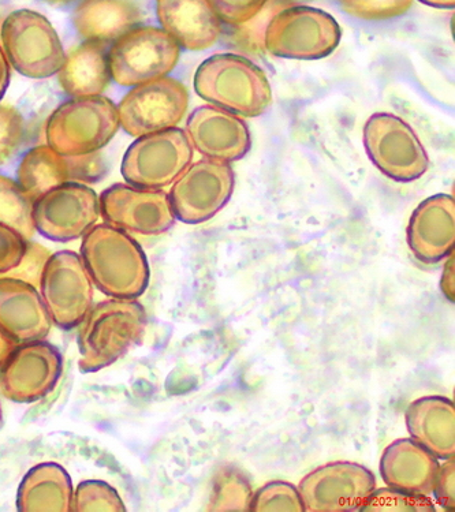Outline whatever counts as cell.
I'll return each instance as SVG.
<instances>
[{
    "mask_svg": "<svg viewBox=\"0 0 455 512\" xmlns=\"http://www.w3.org/2000/svg\"><path fill=\"white\" fill-rule=\"evenodd\" d=\"M7 58L22 76H54L65 62L58 33L46 17L31 10L14 11L2 26Z\"/></svg>",
    "mask_w": 455,
    "mask_h": 512,
    "instance_id": "obj_8",
    "label": "cell"
},
{
    "mask_svg": "<svg viewBox=\"0 0 455 512\" xmlns=\"http://www.w3.org/2000/svg\"><path fill=\"white\" fill-rule=\"evenodd\" d=\"M201 99L245 118L260 117L272 102L266 73L241 55L211 56L196 71Z\"/></svg>",
    "mask_w": 455,
    "mask_h": 512,
    "instance_id": "obj_3",
    "label": "cell"
},
{
    "mask_svg": "<svg viewBox=\"0 0 455 512\" xmlns=\"http://www.w3.org/2000/svg\"><path fill=\"white\" fill-rule=\"evenodd\" d=\"M65 158L67 181L95 183L107 173V164L99 151Z\"/></svg>",
    "mask_w": 455,
    "mask_h": 512,
    "instance_id": "obj_28",
    "label": "cell"
},
{
    "mask_svg": "<svg viewBox=\"0 0 455 512\" xmlns=\"http://www.w3.org/2000/svg\"><path fill=\"white\" fill-rule=\"evenodd\" d=\"M156 13L163 31L188 51L208 50L222 33L208 0H156Z\"/></svg>",
    "mask_w": 455,
    "mask_h": 512,
    "instance_id": "obj_18",
    "label": "cell"
},
{
    "mask_svg": "<svg viewBox=\"0 0 455 512\" xmlns=\"http://www.w3.org/2000/svg\"><path fill=\"white\" fill-rule=\"evenodd\" d=\"M342 9L360 20L380 21L404 16L413 0H339Z\"/></svg>",
    "mask_w": 455,
    "mask_h": 512,
    "instance_id": "obj_26",
    "label": "cell"
},
{
    "mask_svg": "<svg viewBox=\"0 0 455 512\" xmlns=\"http://www.w3.org/2000/svg\"><path fill=\"white\" fill-rule=\"evenodd\" d=\"M41 298L52 323L63 330L77 327L93 306V282L77 253L52 254L40 279Z\"/></svg>",
    "mask_w": 455,
    "mask_h": 512,
    "instance_id": "obj_10",
    "label": "cell"
},
{
    "mask_svg": "<svg viewBox=\"0 0 455 512\" xmlns=\"http://www.w3.org/2000/svg\"><path fill=\"white\" fill-rule=\"evenodd\" d=\"M18 185L33 203L67 181L65 158L51 147L33 148L21 160L17 171Z\"/></svg>",
    "mask_w": 455,
    "mask_h": 512,
    "instance_id": "obj_23",
    "label": "cell"
},
{
    "mask_svg": "<svg viewBox=\"0 0 455 512\" xmlns=\"http://www.w3.org/2000/svg\"><path fill=\"white\" fill-rule=\"evenodd\" d=\"M192 147L204 158L237 162L251 149V133L245 121L233 112L204 106L192 112L186 125Z\"/></svg>",
    "mask_w": 455,
    "mask_h": 512,
    "instance_id": "obj_16",
    "label": "cell"
},
{
    "mask_svg": "<svg viewBox=\"0 0 455 512\" xmlns=\"http://www.w3.org/2000/svg\"><path fill=\"white\" fill-rule=\"evenodd\" d=\"M100 216L99 198L88 186L63 183L33 204L36 230L51 241L84 237Z\"/></svg>",
    "mask_w": 455,
    "mask_h": 512,
    "instance_id": "obj_14",
    "label": "cell"
},
{
    "mask_svg": "<svg viewBox=\"0 0 455 512\" xmlns=\"http://www.w3.org/2000/svg\"><path fill=\"white\" fill-rule=\"evenodd\" d=\"M72 478L57 463H41L29 470L18 488L21 512H70L73 504Z\"/></svg>",
    "mask_w": 455,
    "mask_h": 512,
    "instance_id": "obj_20",
    "label": "cell"
},
{
    "mask_svg": "<svg viewBox=\"0 0 455 512\" xmlns=\"http://www.w3.org/2000/svg\"><path fill=\"white\" fill-rule=\"evenodd\" d=\"M62 368V355L51 343L17 345L0 366V394L16 403L40 401L57 387Z\"/></svg>",
    "mask_w": 455,
    "mask_h": 512,
    "instance_id": "obj_12",
    "label": "cell"
},
{
    "mask_svg": "<svg viewBox=\"0 0 455 512\" xmlns=\"http://www.w3.org/2000/svg\"><path fill=\"white\" fill-rule=\"evenodd\" d=\"M52 320L35 286L24 280L0 278V331L17 345L43 340Z\"/></svg>",
    "mask_w": 455,
    "mask_h": 512,
    "instance_id": "obj_17",
    "label": "cell"
},
{
    "mask_svg": "<svg viewBox=\"0 0 455 512\" xmlns=\"http://www.w3.org/2000/svg\"><path fill=\"white\" fill-rule=\"evenodd\" d=\"M10 82V65L6 52L0 47V100L5 95Z\"/></svg>",
    "mask_w": 455,
    "mask_h": 512,
    "instance_id": "obj_32",
    "label": "cell"
},
{
    "mask_svg": "<svg viewBox=\"0 0 455 512\" xmlns=\"http://www.w3.org/2000/svg\"><path fill=\"white\" fill-rule=\"evenodd\" d=\"M179 52L177 41L163 29L133 28L108 51L111 77L122 87L159 80L177 66Z\"/></svg>",
    "mask_w": 455,
    "mask_h": 512,
    "instance_id": "obj_6",
    "label": "cell"
},
{
    "mask_svg": "<svg viewBox=\"0 0 455 512\" xmlns=\"http://www.w3.org/2000/svg\"><path fill=\"white\" fill-rule=\"evenodd\" d=\"M3 425V411H2V405H0V428H2Z\"/></svg>",
    "mask_w": 455,
    "mask_h": 512,
    "instance_id": "obj_36",
    "label": "cell"
},
{
    "mask_svg": "<svg viewBox=\"0 0 455 512\" xmlns=\"http://www.w3.org/2000/svg\"><path fill=\"white\" fill-rule=\"evenodd\" d=\"M420 2L438 9H453L455 6V0H420Z\"/></svg>",
    "mask_w": 455,
    "mask_h": 512,
    "instance_id": "obj_34",
    "label": "cell"
},
{
    "mask_svg": "<svg viewBox=\"0 0 455 512\" xmlns=\"http://www.w3.org/2000/svg\"><path fill=\"white\" fill-rule=\"evenodd\" d=\"M454 198L434 196L413 213L409 226V245L425 263L442 260L454 245Z\"/></svg>",
    "mask_w": 455,
    "mask_h": 512,
    "instance_id": "obj_19",
    "label": "cell"
},
{
    "mask_svg": "<svg viewBox=\"0 0 455 512\" xmlns=\"http://www.w3.org/2000/svg\"><path fill=\"white\" fill-rule=\"evenodd\" d=\"M175 181L170 193L175 216L185 223H201L230 200L234 171L229 163L204 159L186 168Z\"/></svg>",
    "mask_w": 455,
    "mask_h": 512,
    "instance_id": "obj_13",
    "label": "cell"
},
{
    "mask_svg": "<svg viewBox=\"0 0 455 512\" xmlns=\"http://www.w3.org/2000/svg\"><path fill=\"white\" fill-rule=\"evenodd\" d=\"M193 160V147L184 130H162L134 141L122 163V175L141 189H162L179 177Z\"/></svg>",
    "mask_w": 455,
    "mask_h": 512,
    "instance_id": "obj_9",
    "label": "cell"
},
{
    "mask_svg": "<svg viewBox=\"0 0 455 512\" xmlns=\"http://www.w3.org/2000/svg\"><path fill=\"white\" fill-rule=\"evenodd\" d=\"M26 246L28 242L16 230L0 223V275L9 274L20 265Z\"/></svg>",
    "mask_w": 455,
    "mask_h": 512,
    "instance_id": "obj_30",
    "label": "cell"
},
{
    "mask_svg": "<svg viewBox=\"0 0 455 512\" xmlns=\"http://www.w3.org/2000/svg\"><path fill=\"white\" fill-rule=\"evenodd\" d=\"M277 2L285 3V2H290V0H277Z\"/></svg>",
    "mask_w": 455,
    "mask_h": 512,
    "instance_id": "obj_37",
    "label": "cell"
},
{
    "mask_svg": "<svg viewBox=\"0 0 455 512\" xmlns=\"http://www.w3.org/2000/svg\"><path fill=\"white\" fill-rule=\"evenodd\" d=\"M219 20L238 26L251 21L267 5L268 0H208Z\"/></svg>",
    "mask_w": 455,
    "mask_h": 512,
    "instance_id": "obj_29",
    "label": "cell"
},
{
    "mask_svg": "<svg viewBox=\"0 0 455 512\" xmlns=\"http://www.w3.org/2000/svg\"><path fill=\"white\" fill-rule=\"evenodd\" d=\"M81 259L93 284L108 297L136 300L147 290V257L141 246L118 227H92L84 235Z\"/></svg>",
    "mask_w": 455,
    "mask_h": 512,
    "instance_id": "obj_1",
    "label": "cell"
},
{
    "mask_svg": "<svg viewBox=\"0 0 455 512\" xmlns=\"http://www.w3.org/2000/svg\"><path fill=\"white\" fill-rule=\"evenodd\" d=\"M118 108L103 96L62 104L47 123L48 147L62 156L99 151L118 132Z\"/></svg>",
    "mask_w": 455,
    "mask_h": 512,
    "instance_id": "obj_4",
    "label": "cell"
},
{
    "mask_svg": "<svg viewBox=\"0 0 455 512\" xmlns=\"http://www.w3.org/2000/svg\"><path fill=\"white\" fill-rule=\"evenodd\" d=\"M121 496L107 482L84 481L73 493V512H121L125 511Z\"/></svg>",
    "mask_w": 455,
    "mask_h": 512,
    "instance_id": "obj_25",
    "label": "cell"
},
{
    "mask_svg": "<svg viewBox=\"0 0 455 512\" xmlns=\"http://www.w3.org/2000/svg\"><path fill=\"white\" fill-rule=\"evenodd\" d=\"M47 2H50V3H69V2H73V0H47Z\"/></svg>",
    "mask_w": 455,
    "mask_h": 512,
    "instance_id": "obj_35",
    "label": "cell"
},
{
    "mask_svg": "<svg viewBox=\"0 0 455 512\" xmlns=\"http://www.w3.org/2000/svg\"><path fill=\"white\" fill-rule=\"evenodd\" d=\"M17 343L11 340L9 336L3 334L0 331V366L5 364L7 357L11 354V351L16 349Z\"/></svg>",
    "mask_w": 455,
    "mask_h": 512,
    "instance_id": "obj_33",
    "label": "cell"
},
{
    "mask_svg": "<svg viewBox=\"0 0 455 512\" xmlns=\"http://www.w3.org/2000/svg\"><path fill=\"white\" fill-rule=\"evenodd\" d=\"M2 26H3V25H2V20H0V29H2Z\"/></svg>",
    "mask_w": 455,
    "mask_h": 512,
    "instance_id": "obj_38",
    "label": "cell"
},
{
    "mask_svg": "<svg viewBox=\"0 0 455 512\" xmlns=\"http://www.w3.org/2000/svg\"><path fill=\"white\" fill-rule=\"evenodd\" d=\"M104 222L141 235L166 233L175 222L170 196L158 189L114 185L100 196Z\"/></svg>",
    "mask_w": 455,
    "mask_h": 512,
    "instance_id": "obj_15",
    "label": "cell"
},
{
    "mask_svg": "<svg viewBox=\"0 0 455 512\" xmlns=\"http://www.w3.org/2000/svg\"><path fill=\"white\" fill-rule=\"evenodd\" d=\"M48 259H50V253L43 246L28 244L24 259L21 260L20 265L14 268L13 271H10L9 274L3 276L24 280V282H28L32 286H40L41 272H43L44 265H46Z\"/></svg>",
    "mask_w": 455,
    "mask_h": 512,
    "instance_id": "obj_31",
    "label": "cell"
},
{
    "mask_svg": "<svg viewBox=\"0 0 455 512\" xmlns=\"http://www.w3.org/2000/svg\"><path fill=\"white\" fill-rule=\"evenodd\" d=\"M147 325L145 310L134 300H111L92 306L78 324V368L98 372L113 365L137 342Z\"/></svg>",
    "mask_w": 455,
    "mask_h": 512,
    "instance_id": "obj_2",
    "label": "cell"
},
{
    "mask_svg": "<svg viewBox=\"0 0 455 512\" xmlns=\"http://www.w3.org/2000/svg\"><path fill=\"white\" fill-rule=\"evenodd\" d=\"M341 36L338 22L326 11L286 7L268 22L264 46L279 58L316 61L333 54Z\"/></svg>",
    "mask_w": 455,
    "mask_h": 512,
    "instance_id": "obj_5",
    "label": "cell"
},
{
    "mask_svg": "<svg viewBox=\"0 0 455 512\" xmlns=\"http://www.w3.org/2000/svg\"><path fill=\"white\" fill-rule=\"evenodd\" d=\"M73 20L84 39L108 43L136 28L141 14L133 0H85Z\"/></svg>",
    "mask_w": 455,
    "mask_h": 512,
    "instance_id": "obj_21",
    "label": "cell"
},
{
    "mask_svg": "<svg viewBox=\"0 0 455 512\" xmlns=\"http://www.w3.org/2000/svg\"><path fill=\"white\" fill-rule=\"evenodd\" d=\"M33 200L13 179L0 175V223L16 230L26 241L35 234Z\"/></svg>",
    "mask_w": 455,
    "mask_h": 512,
    "instance_id": "obj_24",
    "label": "cell"
},
{
    "mask_svg": "<svg viewBox=\"0 0 455 512\" xmlns=\"http://www.w3.org/2000/svg\"><path fill=\"white\" fill-rule=\"evenodd\" d=\"M110 78L106 43L99 41H87L70 52L59 70L62 88L77 99L102 95Z\"/></svg>",
    "mask_w": 455,
    "mask_h": 512,
    "instance_id": "obj_22",
    "label": "cell"
},
{
    "mask_svg": "<svg viewBox=\"0 0 455 512\" xmlns=\"http://www.w3.org/2000/svg\"><path fill=\"white\" fill-rule=\"evenodd\" d=\"M364 145L372 163L394 181H416L430 167V158L415 130L397 115H372L364 126Z\"/></svg>",
    "mask_w": 455,
    "mask_h": 512,
    "instance_id": "obj_7",
    "label": "cell"
},
{
    "mask_svg": "<svg viewBox=\"0 0 455 512\" xmlns=\"http://www.w3.org/2000/svg\"><path fill=\"white\" fill-rule=\"evenodd\" d=\"M189 106V92L175 78L137 85L118 107L119 125L133 137L173 129L185 118Z\"/></svg>",
    "mask_w": 455,
    "mask_h": 512,
    "instance_id": "obj_11",
    "label": "cell"
},
{
    "mask_svg": "<svg viewBox=\"0 0 455 512\" xmlns=\"http://www.w3.org/2000/svg\"><path fill=\"white\" fill-rule=\"evenodd\" d=\"M25 125L16 108L0 106V166L16 155L24 141Z\"/></svg>",
    "mask_w": 455,
    "mask_h": 512,
    "instance_id": "obj_27",
    "label": "cell"
}]
</instances>
